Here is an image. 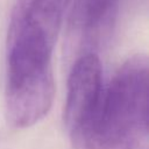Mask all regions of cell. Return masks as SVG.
I'll return each mask as SVG.
<instances>
[{"label": "cell", "mask_w": 149, "mask_h": 149, "mask_svg": "<svg viewBox=\"0 0 149 149\" xmlns=\"http://www.w3.org/2000/svg\"><path fill=\"white\" fill-rule=\"evenodd\" d=\"M148 58H128L93 113L70 133L73 149H148Z\"/></svg>", "instance_id": "obj_1"}, {"label": "cell", "mask_w": 149, "mask_h": 149, "mask_svg": "<svg viewBox=\"0 0 149 149\" xmlns=\"http://www.w3.org/2000/svg\"><path fill=\"white\" fill-rule=\"evenodd\" d=\"M71 0H16L10 13L7 51L51 56Z\"/></svg>", "instance_id": "obj_3"}, {"label": "cell", "mask_w": 149, "mask_h": 149, "mask_svg": "<svg viewBox=\"0 0 149 149\" xmlns=\"http://www.w3.org/2000/svg\"><path fill=\"white\" fill-rule=\"evenodd\" d=\"M104 91L100 59L97 54L76 58L68 80L64 123L69 132L80 126L95 109Z\"/></svg>", "instance_id": "obj_5"}, {"label": "cell", "mask_w": 149, "mask_h": 149, "mask_svg": "<svg viewBox=\"0 0 149 149\" xmlns=\"http://www.w3.org/2000/svg\"><path fill=\"white\" fill-rule=\"evenodd\" d=\"M121 0H76L71 9L68 29V50L76 58L95 54L111 35Z\"/></svg>", "instance_id": "obj_4"}, {"label": "cell", "mask_w": 149, "mask_h": 149, "mask_svg": "<svg viewBox=\"0 0 149 149\" xmlns=\"http://www.w3.org/2000/svg\"><path fill=\"white\" fill-rule=\"evenodd\" d=\"M55 94L51 57L31 52H7L5 108L8 123L27 128L45 116Z\"/></svg>", "instance_id": "obj_2"}]
</instances>
